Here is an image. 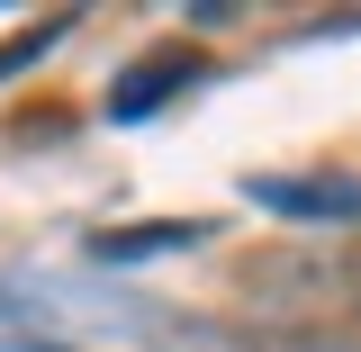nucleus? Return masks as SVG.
I'll use <instances>...</instances> for the list:
<instances>
[{
  "label": "nucleus",
  "mask_w": 361,
  "mask_h": 352,
  "mask_svg": "<svg viewBox=\"0 0 361 352\" xmlns=\"http://www.w3.org/2000/svg\"><path fill=\"white\" fill-rule=\"evenodd\" d=\"M244 308H262V316H353L361 308V253H262L244 271Z\"/></svg>",
  "instance_id": "1"
},
{
  "label": "nucleus",
  "mask_w": 361,
  "mask_h": 352,
  "mask_svg": "<svg viewBox=\"0 0 361 352\" xmlns=\"http://www.w3.org/2000/svg\"><path fill=\"white\" fill-rule=\"evenodd\" d=\"M253 199L280 208V217H325V226H353L361 217V181H343V172H325V181H280V172H262Z\"/></svg>",
  "instance_id": "2"
},
{
  "label": "nucleus",
  "mask_w": 361,
  "mask_h": 352,
  "mask_svg": "<svg viewBox=\"0 0 361 352\" xmlns=\"http://www.w3.org/2000/svg\"><path fill=\"white\" fill-rule=\"evenodd\" d=\"M190 73H199V54H154V63H135L127 82L109 90V118H118V127H135V118H154V109H163V99H172V90L190 82Z\"/></svg>",
  "instance_id": "3"
},
{
  "label": "nucleus",
  "mask_w": 361,
  "mask_h": 352,
  "mask_svg": "<svg viewBox=\"0 0 361 352\" xmlns=\"http://www.w3.org/2000/svg\"><path fill=\"white\" fill-rule=\"evenodd\" d=\"M180 244H208V226L180 217V226H127V235H90V262H145V253H180Z\"/></svg>",
  "instance_id": "4"
},
{
  "label": "nucleus",
  "mask_w": 361,
  "mask_h": 352,
  "mask_svg": "<svg viewBox=\"0 0 361 352\" xmlns=\"http://www.w3.org/2000/svg\"><path fill=\"white\" fill-rule=\"evenodd\" d=\"M63 28H73V18H45V28H27V37H9V45H0V82H9V73H27V63L45 54V45L63 37Z\"/></svg>",
  "instance_id": "5"
}]
</instances>
